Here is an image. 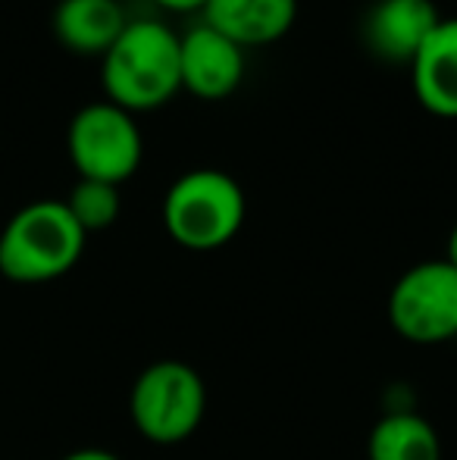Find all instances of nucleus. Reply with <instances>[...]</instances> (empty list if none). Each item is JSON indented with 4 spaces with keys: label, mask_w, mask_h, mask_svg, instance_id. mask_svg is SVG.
Wrapping results in <instances>:
<instances>
[{
    "label": "nucleus",
    "mask_w": 457,
    "mask_h": 460,
    "mask_svg": "<svg viewBox=\"0 0 457 460\" xmlns=\"http://www.w3.org/2000/svg\"><path fill=\"white\" fill-rule=\"evenodd\" d=\"M439 22L433 0H376L364 19V41L379 60L410 66Z\"/></svg>",
    "instance_id": "6e6552de"
},
{
    "label": "nucleus",
    "mask_w": 457,
    "mask_h": 460,
    "mask_svg": "<svg viewBox=\"0 0 457 460\" xmlns=\"http://www.w3.org/2000/svg\"><path fill=\"white\" fill-rule=\"evenodd\" d=\"M445 261L457 270V226L452 229V235H448V254H445Z\"/></svg>",
    "instance_id": "dca6fc26"
},
{
    "label": "nucleus",
    "mask_w": 457,
    "mask_h": 460,
    "mask_svg": "<svg viewBox=\"0 0 457 460\" xmlns=\"http://www.w3.org/2000/svg\"><path fill=\"white\" fill-rule=\"evenodd\" d=\"M410 82L429 113L457 119V19L442 16L410 63Z\"/></svg>",
    "instance_id": "9d476101"
},
{
    "label": "nucleus",
    "mask_w": 457,
    "mask_h": 460,
    "mask_svg": "<svg viewBox=\"0 0 457 460\" xmlns=\"http://www.w3.org/2000/svg\"><path fill=\"white\" fill-rule=\"evenodd\" d=\"M160 4L163 10H172V13H191V10H204L207 0H154Z\"/></svg>",
    "instance_id": "2eb2a0df"
},
{
    "label": "nucleus",
    "mask_w": 457,
    "mask_h": 460,
    "mask_svg": "<svg viewBox=\"0 0 457 460\" xmlns=\"http://www.w3.org/2000/svg\"><path fill=\"white\" fill-rule=\"evenodd\" d=\"M60 460H119V457L104 448H79V451H69V455Z\"/></svg>",
    "instance_id": "4468645a"
},
{
    "label": "nucleus",
    "mask_w": 457,
    "mask_h": 460,
    "mask_svg": "<svg viewBox=\"0 0 457 460\" xmlns=\"http://www.w3.org/2000/svg\"><path fill=\"white\" fill-rule=\"evenodd\" d=\"M204 22L238 48L273 44L298 19V0H207Z\"/></svg>",
    "instance_id": "1a4fd4ad"
},
{
    "label": "nucleus",
    "mask_w": 457,
    "mask_h": 460,
    "mask_svg": "<svg viewBox=\"0 0 457 460\" xmlns=\"http://www.w3.org/2000/svg\"><path fill=\"white\" fill-rule=\"evenodd\" d=\"M69 157L79 179L119 185L141 166V128L132 113L110 101L88 103L69 122Z\"/></svg>",
    "instance_id": "39448f33"
},
{
    "label": "nucleus",
    "mask_w": 457,
    "mask_h": 460,
    "mask_svg": "<svg viewBox=\"0 0 457 460\" xmlns=\"http://www.w3.org/2000/svg\"><path fill=\"white\" fill-rule=\"evenodd\" d=\"M101 82L110 103L138 113L163 107L179 94V35L163 22L138 19L122 29L116 44L104 54Z\"/></svg>",
    "instance_id": "f257e3e1"
},
{
    "label": "nucleus",
    "mask_w": 457,
    "mask_h": 460,
    "mask_svg": "<svg viewBox=\"0 0 457 460\" xmlns=\"http://www.w3.org/2000/svg\"><path fill=\"white\" fill-rule=\"evenodd\" d=\"M389 320L414 345H439L457 335V270L448 261L410 267L389 295Z\"/></svg>",
    "instance_id": "423d86ee"
},
{
    "label": "nucleus",
    "mask_w": 457,
    "mask_h": 460,
    "mask_svg": "<svg viewBox=\"0 0 457 460\" xmlns=\"http://www.w3.org/2000/svg\"><path fill=\"white\" fill-rule=\"evenodd\" d=\"M63 204H66V210L73 213V219L79 223V229L85 232V235L88 232L110 229L116 223V217H119V207H122L119 185L79 179Z\"/></svg>",
    "instance_id": "ddd939ff"
},
{
    "label": "nucleus",
    "mask_w": 457,
    "mask_h": 460,
    "mask_svg": "<svg viewBox=\"0 0 457 460\" xmlns=\"http://www.w3.org/2000/svg\"><path fill=\"white\" fill-rule=\"evenodd\" d=\"M370 460H442L439 432L410 411L389 413L370 432Z\"/></svg>",
    "instance_id": "f8f14e48"
},
{
    "label": "nucleus",
    "mask_w": 457,
    "mask_h": 460,
    "mask_svg": "<svg viewBox=\"0 0 457 460\" xmlns=\"http://www.w3.org/2000/svg\"><path fill=\"white\" fill-rule=\"evenodd\" d=\"M126 25L119 0H60L54 13V35L63 48L88 57H104Z\"/></svg>",
    "instance_id": "9b49d317"
},
{
    "label": "nucleus",
    "mask_w": 457,
    "mask_h": 460,
    "mask_svg": "<svg viewBox=\"0 0 457 460\" xmlns=\"http://www.w3.org/2000/svg\"><path fill=\"white\" fill-rule=\"evenodd\" d=\"M179 75L189 94L201 101H226L244 79V48L201 22L179 35Z\"/></svg>",
    "instance_id": "0eeeda50"
},
{
    "label": "nucleus",
    "mask_w": 457,
    "mask_h": 460,
    "mask_svg": "<svg viewBox=\"0 0 457 460\" xmlns=\"http://www.w3.org/2000/svg\"><path fill=\"white\" fill-rule=\"evenodd\" d=\"M244 191L223 170H191L179 176L163 198V226L189 251L229 244L244 223Z\"/></svg>",
    "instance_id": "7ed1b4c3"
},
{
    "label": "nucleus",
    "mask_w": 457,
    "mask_h": 460,
    "mask_svg": "<svg viewBox=\"0 0 457 460\" xmlns=\"http://www.w3.org/2000/svg\"><path fill=\"white\" fill-rule=\"evenodd\" d=\"M85 238L63 200H35L0 232V273L19 285L54 282L79 263Z\"/></svg>",
    "instance_id": "f03ea898"
},
{
    "label": "nucleus",
    "mask_w": 457,
    "mask_h": 460,
    "mask_svg": "<svg viewBox=\"0 0 457 460\" xmlns=\"http://www.w3.org/2000/svg\"><path fill=\"white\" fill-rule=\"evenodd\" d=\"M132 423L147 442H185L207 411V385L195 367L182 360H157L132 385Z\"/></svg>",
    "instance_id": "20e7f679"
}]
</instances>
